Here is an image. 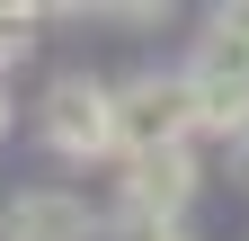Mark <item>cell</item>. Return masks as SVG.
Returning a JSON list of instances; mask_svg holds the SVG:
<instances>
[{
	"label": "cell",
	"instance_id": "6",
	"mask_svg": "<svg viewBox=\"0 0 249 241\" xmlns=\"http://www.w3.org/2000/svg\"><path fill=\"white\" fill-rule=\"evenodd\" d=\"M98 241H196V215H107V232Z\"/></svg>",
	"mask_w": 249,
	"mask_h": 241
},
{
	"label": "cell",
	"instance_id": "2",
	"mask_svg": "<svg viewBox=\"0 0 249 241\" xmlns=\"http://www.w3.org/2000/svg\"><path fill=\"white\" fill-rule=\"evenodd\" d=\"M36 134L62 161H116V89L89 80V72H62L36 107Z\"/></svg>",
	"mask_w": 249,
	"mask_h": 241
},
{
	"label": "cell",
	"instance_id": "8",
	"mask_svg": "<svg viewBox=\"0 0 249 241\" xmlns=\"http://www.w3.org/2000/svg\"><path fill=\"white\" fill-rule=\"evenodd\" d=\"M205 36H223V45H240V54H249V0H231V9H213V18H205Z\"/></svg>",
	"mask_w": 249,
	"mask_h": 241
},
{
	"label": "cell",
	"instance_id": "5",
	"mask_svg": "<svg viewBox=\"0 0 249 241\" xmlns=\"http://www.w3.org/2000/svg\"><path fill=\"white\" fill-rule=\"evenodd\" d=\"M107 223L89 215V197L71 188H18L0 197V241H98Z\"/></svg>",
	"mask_w": 249,
	"mask_h": 241
},
{
	"label": "cell",
	"instance_id": "3",
	"mask_svg": "<svg viewBox=\"0 0 249 241\" xmlns=\"http://www.w3.org/2000/svg\"><path fill=\"white\" fill-rule=\"evenodd\" d=\"M178 72H187V99H196V143L213 134L231 152V143L249 134V54L223 45V36H205L196 63H178Z\"/></svg>",
	"mask_w": 249,
	"mask_h": 241
},
{
	"label": "cell",
	"instance_id": "4",
	"mask_svg": "<svg viewBox=\"0 0 249 241\" xmlns=\"http://www.w3.org/2000/svg\"><path fill=\"white\" fill-rule=\"evenodd\" d=\"M196 179H205V152H196V143H169V152L124 161L116 205H124V215H196Z\"/></svg>",
	"mask_w": 249,
	"mask_h": 241
},
{
	"label": "cell",
	"instance_id": "7",
	"mask_svg": "<svg viewBox=\"0 0 249 241\" xmlns=\"http://www.w3.org/2000/svg\"><path fill=\"white\" fill-rule=\"evenodd\" d=\"M36 27H45L36 9H0V72H9V63H18L27 45H36Z\"/></svg>",
	"mask_w": 249,
	"mask_h": 241
},
{
	"label": "cell",
	"instance_id": "1",
	"mask_svg": "<svg viewBox=\"0 0 249 241\" xmlns=\"http://www.w3.org/2000/svg\"><path fill=\"white\" fill-rule=\"evenodd\" d=\"M169 143H196L187 72H134V80H116V161L169 152Z\"/></svg>",
	"mask_w": 249,
	"mask_h": 241
},
{
	"label": "cell",
	"instance_id": "9",
	"mask_svg": "<svg viewBox=\"0 0 249 241\" xmlns=\"http://www.w3.org/2000/svg\"><path fill=\"white\" fill-rule=\"evenodd\" d=\"M0 134H9V89H0Z\"/></svg>",
	"mask_w": 249,
	"mask_h": 241
}]
</instances>
